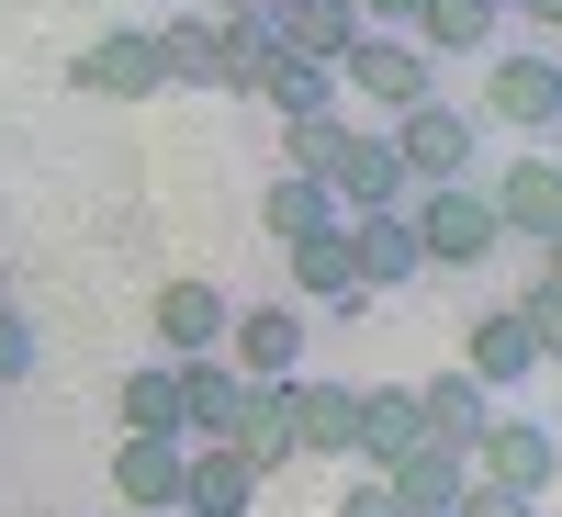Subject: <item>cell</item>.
<instances>
[{
	"label": "cell",
	"instance_id": "obj_1",
	"mask_svg": "<svg viewBox=\"0 0 562 517\" xmlns=\"http://www.w3.org/2000/svg\"><path fill=\"white\" fill-rule=\"evenodd\" d=\"M439 90V57L416 34H383V23H360L338 45V102H371V113H405V102H428Z\"/></svg>",
	"mask_w": 562,
	"mask_h": 517
},
{
	"label": "cell",
	"instance_id": "obj_2",
	"mask_svg": "<svg viewBox=\"0 0 562 517\" xmlns=\"http://www.w3.org/2000/svg\"><path fill=\"white\" fill-rule=\"evenodd\" d=\"M405 225H416V248H428V270H473V259L506 248V237H495V203L473 192V169H461V180H428V192H405Z\"/></svg>",
	"mask_w": 562,
	"mask_h": 517
},
{
	"label": "cell",
	"instance_id": "obj_3",
	"mask_svg": "<svg viewBox=\"0 0 562 517\" xmlns=\"http://www.w3.org/2000/svg\"><path fill=\"white\" fill-rule=\"evenodd\" d=\"M383 147H394V169H405V192H428V180H461L473 169V147H484V124L461 113V102H405L394 124H383Z\"/></svg>",
	"mask_w": 562,
	"mask_h": 517
},
{
	"label": "cell",
	"instance_id": "obj_4",
	"mask_svg": "<svg viewBox=\"0 0 562 517\" xmlns=\"http://www.w3.org/2000/svg\"><path fill=\"white\" fill-rule=\"evenodd\" d=\"M484 113L518 124V135H551L562 124V45H506L495 79H484Z\"/></svg>",
	"mask_w": 562,
	"mask_h": 517
},
{
	"label": "cell",
	"instance_id": "obj_5",
	"mask_svg": "<svg viewBox=\"0 0 562 517\" xmlns=\"http://www.w3.org/2000/svg\"><path fill=\"white\" fill-rule=\"evenodd\" d=\"M225 371H248V383H293L304 371V304H248V315H225Z\"/></svg>",
	"mask_w": 562,
	"mask_h": 517
},
{
	"label": "cell",
	"instance_id": "obj_6",
	"mask_svg": "<svg viewBox=\"0 0 562 517\" xmlns=\"http://www.w3.org/2000/svg\"><path fill=\"white\" fill-rule=\"evenodd\" d=\"M259 484L270 473H259L237 439H192V450H180V517H248Z\"/></svg>",
	"mask_w": 562,
	"mask_h": 517
},
{
	"label": "cell",
	"instance_id": "obj_7",
	"mask_svg": "<svg viewBox=\"0 0 562 517\" xmlns=\"http://www.w3.org/2000/svg\"><path fill=\"white\" fill-rule=\"evenodd\" d=\"M473 473L484 484H518V495H551L562 484V450H551L540 416H484V428H473Z\"/></svg>",
	"mask_w": 562,
	"mask_h": 517
},
{
	"label": "cell",
	"instance_id": "obj_8",
	"mask_svg": "<svg viewBox=\"0 0 562 517\" xmlns=\"http://www.w3.org/2000/svg\"><path fill=\"white\" fill-rule=\"evenodd\" d=\"M68 79L90 90V102H158V90H169V79H158V34H147V23H113L102 45H79V68H68Z\"/></svg>",
	"mask_w": 562,
	"mask_h": 517
},
{
	"label": "cell",
	"instance_id": "obj_9",
	"mask_svg": "<svg viewBox=\"0 0 562 517\" xmlns=\"http://www.w3.org/2000/svg\"><path fill=\"white\" fill-rule=\"evenodd\" d=\"M461 371H473L484 394H518V383L551 371V338H529L518 304H495V315H473V338H461Z\"/></svg>",
	"mask_w": 562,
	"mask_h": 517
},
{
	"label": "cell",
	"instance_id": "obj_10",
	"mask_svg": "<svg viewBox=\"0 0 562 517\" xmlns=\"http://www.w3.org/2000/svg\"><path fill=\"white\" fill-rule=\"evenodd\" d=\"M338 237H349L360 293H383V281H416V270H428V248H416L405 203H360V214H338Z\"/></svg>",
	"mask_w": 562,
	"mask_h": 517
},
{
	"label": "cell",
	"instance_id": "obj_11",
	"mask_svg": "<svg viewBox=\"0 0 562 517\" xmlns=\"http://www.w3.org/2000/svg\"><path fill=\"white\" fill-rule=\"evenodd\" d=\"M484 203H495V237H529V248H562V158H540V147H529V158L506 169V180H495Z\"/></svg>",
	"mask_w": 562,
	"mask_h": 517
},
{
	"label": "cell",
	"instance_id": "obj_12",
	"mask_svg": "<svg viewBox=\"0 0 562 517\" xmlns=\"http://www.w3.org/2000/svg\"><path fill=\"white\" fill-rule=\"evenodd\" d=\"M281 405H293V461H349L360 383H315V371H293V383H281Z\"/></svg>",
	"mask_w": 562,
	"mask_h": 517
},
{
	"label": "cell",
	"instance_id": "obj_13",
	"mask_svg": "<svg viewBox=\"0 0 562 517\" xmlns=\"http://www.w3.org/2000/svg\"><path fill=\"white\" fill-rule=\"evenodd\" d=\"M326 192H338V214H360V203H405V169H394V147L371 124H338V147H326Z\"/></svg>",
	"mask_w": 562,
	"mask_h": 517
},
{
	"label": "cell",
	"instance_id": "obj_14",
	"mask_svg": "<svg viewBox=\"0 0 562 517\" xmlns=\"http://www.w3.org/2000/svg\"><path fill=\"white\" fill-rule=\"evenodd\" d=\"M147 315H158V349H169V360H214L237 304H225L214 281H158V304H147Z\"/></svg>",
	"mask_w": 562,
	"mask_h": 517
},
{
	"label": "cell",
	"instance_id": "obj_15",
	"mask_svg": "<svg viewBox=\"0 0 562 517\" xmlns=\"http://www.w3.org/2000/svg\"><path fill=\"white\" fill-rule=\"evenodd\" d=\"M461 484H473V450H450V439L405 450L394 473H383V495H394L405 517H450V506H461Z\"/></svg>",
	"mask_w": 562,
	"mask_h": 517
},
{
	"label": "cell",
	"instance_id": "obj_16",
	"mask_svg": "<svg viewBox=\"0 0 562 517\" xmlns=\"http://www.w3.org/2000/svg\"><path fill=\"white\" fill-rule=\"evenodd\" d=\"M349 450L371 461V473H394L405 450H428V416H416V394H405V383H371V394H360V428H349Z\"/></svg>",
	"mask_w": 562,
	"mask_h": 517
},
{
	"label": "cell",
	"instance_id": "obj_17",
	"mask_svg": "<svg viewBox=\"0 0 562 517\" xmlns=\"http://www.w3.org/2000/svg\"><path fill=\"white\" fill-rule=\"evenodd\" d=\"M237 416H248V371L180 360V439H237Z\"/></svg>",
	"mask_w": 562,
	"mask_h": 517
},
{
	"label": "cell",
	"instance_id": "obj_18",
	"mask_svg": "<svg viewBox=\"0 0 562 517\" xmlns=\"http://www.w3.org/2000/svg\"><path fill=\"white\" fill-rule=\"evenodd\" d=\"M180 450L192 439H124L113 450V495L147 506V517H180Z\"/></svg>",
	"mask_w": 562,
	"mask_h": 517
},
{
	"label": "cell",
	"instance_id": "obj_19",
	"mask_svg": "<svg viewBox=\"0 0 562 517\" xmlns=\"http://www.w3.org/2000/svg\"><path fill=\"white\" fill-rule=\"evenodd\" d=\"M270 34H281V57L338 68V45L360 34V12H349V0H270Z\"/></svg>",
	"mask_w": 562,
	"mask_h": 517
},
{
	"label": "cell",
	"instance_id": "obj_20",
	"mask_svg": "<svg viewBox=\"0 0 562 517\" xmlns=\"http://www.w3.org/2000/svg\"><path fill=\"white\" fill-rule=\"evenodd\" d=\"M416 416H428V439H450V450H473V428L495 416V394L473 383V371H428V383H416Z\"/></svg>",
	"mask_w": 562,
	"mask_h": 517
},
{
	"label": "cell",
	"instance_id": "obj_21",
	"mask_svg": "<svg viewBox=\"0 0 562 517\" xmlns=\"http://www.w3.org/2000/svg\"><path fill=\"white\" fill-rule=\"evenodd\" d=\"M259 225H270L281 248H293V237H326V225H338V192H326V180H304V169H281L270 192H259Z\"/></svg>",
	"mask_w": 562,
	"mask_h": 517
},
{
	"label": "cell",
	"instance_id": "obj_22",
	"mask_svg": "<svg viewBox=\"0 0 562 517\" xmlns=\"http://www.w3.org/2000/svg\"><path fill=\"white\" fill-rule=\"evenodd\" d=\"M405 34L428 45V57H484V45L506 34V12H484V0H428V12H416Z\"/></svg>",
	"mask_w": 562,
	"mask_h": 517
},
{
	"label": "cell",
	"instance_id": "obj_23",
	"mask_svg": "<svg viewBox=\"0 0 562 517\" xmlns=\"http://www.w3.org/2000/svg\"><path fill=\"white\" fill-rule=\"evenodd\" d=\"M281 259H293V293H304V304H360V270H349V237H338V225H326V237H293Z\"/></svg>",
	"mask_w": 562,
	"mask_h": 517
},
{
	"label": "cell",
	"instance_id": "obj_24",
	"mask_svg": "<svg viewBox=\"0 0 562 517\" xmlns=\"http://www.w3.org/2000/svg\"><path fill=\"white\" fill-rule=\"evenodd\" d=\"M203 23H214V90H248V102H259L281 34H270V23H225V12H203Z\"/></svg>",
	"mask_w": 562,
	"mask_h": 517
},
{
	"label": "cell",
	"instance_id": "obj_25",
	"mask_svg": "<svg viewBox=\"0 0 562 517\" xmlns=\"http://www.w3.org/2000/svg\"><path fill=\"white\" fill-rule=\"evenodd\" d=\"M124 439H180V360L124 371Z\"/></svg>",
	"mask_w": 562,
	"mask_h": 517
},
{
	"label": "cell",
	"instance_id": "obj_26",
	"mask_svg": "<svg viewBox=\"0 0 562 517\" xmlns=\"http://www.w3.org/2000/svg\"><path fill=\"white\" fill-rule=\"evenodd\" d=\"M259 102H270L281 124H293V113H338V68H315V57H270Z\"/></svg>",
	"mask_w": 562,
	"mask_h": 517
},
{
	"label": "cell",
	"instance_id": "obj_27",
	"mask_svg": "<svg viewBox=\"0 0 562 517\" xmlns=\"http://www.w3.org/2000/svg\"><path fill=\"white\" fill-rule=\"evenodd\" d=\"M147 34H158V79H192V90H214V23H203V12L147 23Z\"/></svg>",
	"mask_w": 562,
	"mask_h": 517
},
{
	"label": "cell",
	"instance_id": "obj_28",
	"mask_svg": "<svg viewBox=\"0 0 562 517\" xmlns=\"http://www.w3.org/2000/svg\"><path fill=\"white\" fill-rule=\"evenodd\" d=\"M518 326H529V338H551V349H562V270H540L529 293H518Z\"/></svg>",
	"mask_w": 562,
	"mask_h": 517
},
{
	"label": "cell",
	"instance_id": "obj_29",
	"mask_svg": "<svg viewBox=\"0 0 562 517\" xmlns=\"http://www.w3.org/2000/svg\"><path fill=\"white\" fill-rule=\"evenodd\" d=\"M450 517H540V495H518V484H484V473H473Z\"/></svg>",
	"mask_w": 562,
	"mask_h": 517
},
{
	"label": "cell",
	"instance_id": "obj_30",
	"mask_svg": "<svg viewBox=\"0 0 562 517\" xmlns=\"http://www.w3.org/2000/svg\"><path fill=\"white\" fill-rule=\"evenodd\" d=\"M23 371H34V326H23L12 293H0V383H23Z\"/></svg>",
	"mask_w": 562,
	"mask_h": 517
},
{
	"label": "cell",
	"instance_id": "obj_31",
	"mask_svg": "<svg viewBox=\"0 0 562 517\" xmlns=\"http://www.w3.org/2000/svg\"><path fill=\"white\" fill-rule=\"evenodd\" d=\"M338 517H405V506L383 495V473H371V484H349V495H338Z\"/></svg>",
	"mask_w": 562,
	"mask_h": 517
},
{
	"label": "cell",
	"instance_id": "obj_32",
	"mask_svg": "<svg viewBox=\"0 0 562 517\" xmlns=\"http://www.w3.org/2000/svg\"><path fill=\"white\" fill-rule=\"evenodd\" d=\"M506 23H540V34L562 45V0H506Z\"/></svg>",
	"mask_w": 562,
	"mask_h": 517
},
{
	"label": "cell",
	"instance_id": "obj_33",
	"mask_svg": "<svg viewBox=\"0 0 562 517\" xmlns=\"http://www.w3.org/2000/svg\"><path fill=\"white\" fill-rule=\"evenodd\" d=\"M203 12H225V23H270V0H203Z\"/></svg>",
	"mask_w": 562,
	"mask_h": 517
},
{
	"label": "cell",
	"instance_id": "obj_34",
	"mask_svg": "<svg viewBox=\"0 0 562 517\" xmlns=\"http://www.w3.org/2000/svg\"><path fill=\"white\" fill-rule=\"evenodd\" d=\"M484 12H506V0H484Z\"/></svg>",
	"mask_w": 562,
	"mask_h": 517
}]
</instances>
